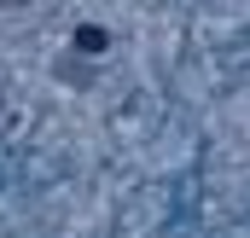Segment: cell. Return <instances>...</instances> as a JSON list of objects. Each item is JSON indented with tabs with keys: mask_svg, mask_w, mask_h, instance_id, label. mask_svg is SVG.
I'll list each match as a JSON object with an SVG mask.
<instances>
[{
	"mask_svg": "<svg viewBox=\"0 0 250 238\" xmlns=\"http://www.w3.org/2000/svg\"><path fill=\"white\" fill-rule=\"evenodd\" d=\"M47 0H0V18H35Z\"/></svg>",
	"mask_w": 250,
	"mask_h": 238,
	"instance_id": "6da1fadb",
	"label": "cell"
}]
</instances>
